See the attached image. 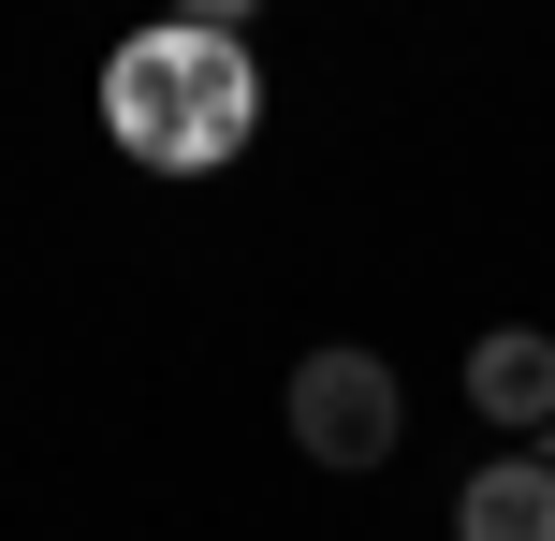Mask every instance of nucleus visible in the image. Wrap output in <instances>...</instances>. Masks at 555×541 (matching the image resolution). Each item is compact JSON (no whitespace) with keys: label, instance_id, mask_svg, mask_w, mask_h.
Segmentation results:
<instances>
[{"label":"nucleus","instance_id":"obj_1","mask_svg":"<svg viewBox=\"0 0 555 541\" xmlns=\"http://www.w3.org/2000/svg\"><path fill=\"white\" fill-rule=\"evenodd\" d=\"M103 132L132 146L146 176H220L234 146L263 132V74L220 15H176V29H132L103 59Z\"/></svg>","mask_w":555,"mask_h":541},{"label":"nucleus","instance_id":"obj_3","mask_svg":"<svg viewBox=\"0 0 555 541\" xmlns=\"http://www.w3.org/2000/svg\"><path fill=\"white\" fill-rule=\"evenodd\" d=\"M468 410L482 425H555V337L541 322H498V337L468 351Z\"/></svg>","mask_w":555,"mask_h":541},{"label":"nucleus","instance_id":"obj_2","mask_svg":"<svg viewBox=\"0 0 555 541\" xmlns=\"http://www.w3.org/2000/svg\"><path fill=\"white\" fill-rule=\"evenodd\" d=\"M395 425H410V396H395V366H380V351L322 337V351L293 366V454H307V468H336V484H365V468L395 454Z\"/></svg>","mask_w":555,"mask_h":541},{"label":"nucleus","instance_id":"obj_4","mask_svg":"<svg viewBox=\"0 0 555 541\" xmlns=\"http://www.w3.org/2000/svg\"><path fill=\"white\" fill-rule=\"evenodd\" d=\"M453 541H555V468H468Z\"/></svg>","mask_w":555,"mask_h":541}]
</instances>
